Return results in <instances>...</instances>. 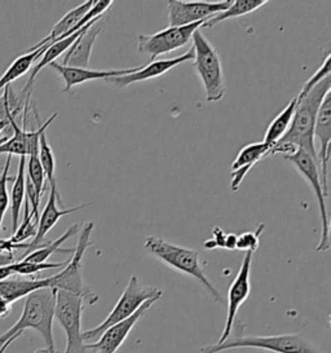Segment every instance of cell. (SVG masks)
<instances>
[{"mask_svg":"<svg viewBox=\"0 0 331 353\" xmlns=\"http://www.w3.org/2000/svg\"><path fill=\"white\" fill-rule=\"evenodd\" d=\"M269 150L270 146L267 145L264 141L252 143L241 149V152L232 163L230 189L233 192H237L246 175L251 171V168L257 166L261 159L268 157Z\"/></svg>","mask_w":331,"mask_h":353,"instance_id":"cell-18","label":"cell"},{"mask_svg":"<svg viewBox=\"0 0 331 353\" xmlns=\"http://www.w3.org/2000/svg\"><path fill=\"white\" fill-rule=\"evenodd\" d=\"M205 22H196L180 28L168 26L165 30L152 35L140 34L137 37V51L141 54H148L150 61H155L162 54L174 52L179 48L185 47L192 41L193 34L201 29Z\"/></svg>","mask_w":331,"mask_h":353,"instance_id":"cell-10","label":"cell"},{"mask_svg":"<svg viewBox=\"0 0 331 353\" xmlns=\"http://www.w3.org/2000/svg\"><path fill=\"white\" fill-rule=\"evenodd\" d=\"M228 233H225L220 227H214L212 228V239H207L203 243L205 249L207 250H225V242H227Z\"/></svg>","mask_w":331,"mask_h":353,"instance_id":"cell-33","label":"cell"},{"mask_svg":"<svg viewBox=\"0 0 331 353\" xmlns=\"http://www.w3.org/2000/svg\"><path fill=\"white\" fill-rule=\"evenodd\" d=\"M285 159L294 167L300 176L303 177L310 189L314 193V197L319 205L321 219V239L317 246L319 252H325L330 249V219L326 206V196L323 193L322 181H321L320 166L317 159L310 156L301 149H297L294 153L285 156Z\"/></svg>","mask_w":331,"mask_h":353,"instance_id":"cell-8","label":"cell"},{"mask_svg":"<svg viewBox=\"0 0 331 353\" xmlns=\"http://www.w3.org/2000/svg\"><path fill=\"white\" fill-rule=\"evenodd\" d=\"M194 59V50L193 47L188 52L176 56L174 59H165V60H155L149 65L141 66L137 72L128 75H122V77H115V78H109L106 79L108 83L113 84L117 88H126L130 84L139 83V82H145L158 78L163 74L168 73L172 70L177 65L193 61Z\"/></svg>","mask_w":331,"mask_h":353,"instance_id":"cell-16","label":"cell"},{"mask_svg":"<svg viewBox=\"0 0 331 353\" xmlns=\"http://www.w3.org/2000/svg\"><path fill=\"white\" fill-rule=\"evenodd\" d=\"M38 158L41 162L43 171L46 174V179L48 180L50 185H57L56 184V177H54V172H56V158L53 154L52 146L50 145L48 140H47V135L46 132L41 134L39 137V150H38Z\"/></svg>","mask_w":331,"mask_h":353,"instance_id":"cell-26","label":"cell"},{"mask_svg":"<svg viewBox=\"0 0 331 353\" xmlns=\"http://www.w3.org/2000/svg\"><path fill=\"white\" fill-rule=\"evenodd\" d=\"M331 56L330 53L326 56L325 61L321 65L320 68L317 69V72L313 74L310 77V79L304 83V85L301 87L300 90L299 96H304L305 94H308L310 90L316 85V84L320 83L321 81H323L326 77L331 75Z\"/></svg>","mask_w":331,"mask_h":353,"instance_id":"cell-32","label":"cell"},{"mask_svg":"<svg viewBox=\"0 0 331 353\" xmlns=\"http://www.w3.org/2000/svg\"><path fill=\"white\" fill-rule=\"evenodd\" d=\"M81 230V225L79 224H74L72 227H69L68 230L62 234L61 237L52 241V242H46V245L41 248V249L35 250L30 252L29 255H26L23 258V261H29V263H47V260L51 258L53 254L56 252H65V254H72L74 249H61L62 243H65L69 239H72V236L78 234Z\"/></svg>","mask_w":331,"mask_h":353,"instance_id":"cell-23","label":"cell"},{"mask_svg":"<svg viewBox=\"0 0 331 353\" xmlns=\"http://www.w3.org/2000/svg\"><path fill=\"white\" fill-rule=\"evenodd\" d=\"M83 298L68 291L56 290L54 319L66 334V348L63 353H94L86 347L83 341Z\"/></svg>","mask_w":331,"mask_h":353,"instance_id":"cell-9","label":"cell"},{"mask_svg":"<svg viewBox=\"0 0 331 353\" xmlns=\"http://www.w3.org/2000/svg\"><path fill=\"white\" fill-rule=\"evenodd\" d=\"M12 276H13V272L10 270V265L0 267V282H1V281L8 280Z\"/></svg>","mask_w":331,"mask_h":353,"instance_id":"cell-35","label":"cell"},{"mask_svg":"<svg viewBox=\"0 0 331 353\" xmlns=\"http://www.w3.org/2000/svg\"><path fill=\"white\" fill-rule=\"evenodd\" d=\"M56 305V290L51 288H43L32 291L25 298L23 310L20 320L16 322L10 330L0 336V348L4 351L17 338H20L25 330L32 329L39 332L46 343V348L52 352H57L53 338V320Z\"/></svg>","mask_w":331,"mask_h":353,"instance_id":"cell-1","label":"cell"},{"mask_svg":"<svg viewBox=\"0 0 331 353\" xmlns=\"http://www.w3.org/2000/svg\"><path fill=\"white\" fill-rule=\"evenodd\" d=\"M93 4H94V0H88V1L83 3L81 6L75 7L72 11L68 12V13L62 17L61 20L53 26L51 32H50L44 39H41V42L37 43L35 46L31 47L30 50H29V52H30V51H35V50H39L41 47H44L46 44L59 42V41L65 39V38L70 37L72 34H75V32H72L74 28H75V26L79 23V21L82 20L83 17L86 16V13L92 8Z\"/></svg>","mask_w":331,"mask_h":353,"instance_id":"cell-20","label":"cell"},{"mask_svg":"<svg viewBox=\"0 0 331 353\" xmlns=\"http://www.w3.org/2000/svg\"><path fill=\"white\" fill-rule=\"evenodd\" d=\"M267 3H268L267 0H234V1H230V6L225 11L217 13V16L207 20L202 25L201 29H212L214 26H217V23H221L223 21L230 20V19H237L241 16L258 11L259 8H261Z\"/></svg>","mask_w":331,"mask_h":353,"instance_id":"cell-22","label":"cell"},{"mask_svg":"<svg viewBox=\"0 0 331 353\" xmlns=\"http://www.w3.org/2000/svg\"><path fill=\"white\" fill-rule=\"evenodd\" d=\"M34 353H57V352H52L50 351L48 348H41V350H37Z\"/></svg>","mask_w":331,"mask_h":353,"instance_id":"cell-37","label":"cell"},{"mask_svg":"<svg viewBox=\"0 0 331 353\" xmlns=\"http://www.w3.org/2000/svg\"><path fill=\"white\" fill-rule=\"evenodd\" d=\"M47 50V47H41L39 50L30 51L25 53L20 57H17L13 63H10V68L6 70V73L0 77V91L10 87V84L21 78L23 74L28 73L31 68L34 66V63L41 57V54Z\"/></svg>","mask_w":331,"mask_h":353,"instance_id":"cell-24","label":"cell"},{"mask_svg":"<svg viewBox=\"0 0 331 353\" xmlns=\"http://www.w3.org/2000/svg\"><path fill=\"white\" fill-rule=\"evenodd\" d=\"M99 22L92 25L87 32H83L82 35L69 48V51L63 54L62 66L88 69L91 54H92L93 46L97 41L99 35L105 29L103 25H99Z\"/></svg>","mask_w":331,"mask_h":353,"instance_id":"cell-19","label":"cell"},{"mask_svg":"<svg viewBox=\"0 0 331 353\" xmlns=\"http://www.w3.org/2000/svg\"><path fill=\"white\" fill-rule=\"evenodd\" d=\"M162 295H163V291L161 289L155 286L144 285L140 282L137 276H132L128 281L121 298L114 305L112 312L108 314V317L96 327L83 332V341L86 344L96 342L108 327L130 319L144 303L150 299L159 301Z\"/></svg>","mask_w":331,"mask_h":353,"instance_id":"cell-7","label":"cell"},{"mask_svg":"<svg viewBox=\"0 0 331 353\" xmlns=\"http://www.w3.org/2000/svg\"><path fill=\"white\" fill-rule=\"evenodd\" d=\"M94 228L92 221H87L79 230V239L77 248H74L72 258L68 260L63 270L50 277L51 280V289L53 290H63L75 294L83 298L84 304L94 305L99 301V295L94 291L86 285L83 279V258L88 248L93 246V241H91V234Z\"/></svg>","mask_w":331,"mask_h":353,"instance_id":"cell-5","label":"cell"},{"mask_svg":"<svg viewBox=\"0 0 331 353\" xmlns=\"http://www.w3.org/2000/svg\"><path fill=\"white\" fill-rule=\"evenodd\" d=\"M157 301L158 299H150V301H146L130 319L118 322L113 326L108 327L96 342L86 344V347L94 353L117 352L121 348V345L123 344L124 341L128 338L134 325L144 317L145 313L148 312V310H150L152 305Z\"/></svg>","mask_w":331,"mask_h":353,"instance_id":"cell-14","label":"cell"},{"mask_svg":"<svg viewBox=\"0 0 331 353\" xmlns=\"http://www.w3.org/2000/svg\"><path fill=\"white\" fill-rule=\"evenodd\" d=\"M26 170H28V175L29 180L31 181V184L35 188L37 193L39 194V197L44 194V190H46V174L43 171V167H41V162H39V158L38 154H31L28 158V163H26Z\"/></svg>","mask_w":331,"mask_h":353,"instance_id":"cell-28","label":"cell"},{"mask_svg":"<svg viewBox=\"0 0 331 353\" xmlns=\"http://www.w3.org/2000/svg\"><path fill=\"white\" fill-rule=\"evenodd\" d=\"M236 245H237V236L233 233H228L227 242H225V250H236Z\"/></svg>","mask_w":331,"mask_h":353,"instance_id":"cell-34","label":"cell"},{"mask_svg":"<svg viewBox=\"0 0 331 353\" xmlns=\"http://www.w3.org/2000/svg\"><path fill=\"white\" fill-rule=\"evenodd\" d=\"M10 125V121L7 119V118H4V119H0V134L7 128Z\"/></svg>","mask_w":331,"mask_h":353,"instance_id":"cell-36","label":"cell"},{"mask_svg":"<svg viewBox=\"0 0 331 353\" xmlns=\"http://www.w3.org/2000/svg\"><path fill=\"white\" fill-rule=\"evenodd\" d=\"M313 140L314 145L316 143L319 144V148H316V154H317V162L320 166L321 181H322V188L323 193L328 197L329 194V187H328V165L330 161V143H331V99L330 94H328L321 105L316 125H314V131H313Z\"/></svg>","mask_w":331,"mask_h":353,"instance_id":"cell-13","label":"cell"},{"mask_svg":"<svg viewBox=\"0 0 331 353\" xmlns=\"http://www.w3.org/2000/svg\"><path fill=\"white\" fill-rule=\"evenodd\" d=\"M144 249L154 256L155 259L162 261L171 270L197 281L205 290L211 295V298L219 304H224L225 301L221 292L217 290L212 281L208 279L205 272V260L201 258L199 252L184 246L171 243L166 239L155 236H149L145 239Z\"/></svg>","mask_w":331,"mask_h":353,"instance_id":"cell-2","label":"cell"},{"mask_svg":"<svg viewBox=\"0 0 331 353\" xmlns=\"http://www.w3.org/2000/svg\"><path fill=\"white\" fill-rule=\"evenodd\" d=\"M232 0L224 1H183L168 0L167 16L170 28H180L196 22L207 21L225 11Z\"/></svg>","mask_w":331,"mask_h":353,"instance_id":"cell-11","label":"cell"},{"mask_svg":"<svg viewBox=\"0 0 331 353\" xmlns=\"http://www.w3.org/2000/svg\"><path fill=\"white\" fill-rule=\"evenodd\" d=\"M242 327L225 342L202 347L199 353H220L236 348H258L274 353H323L310 339L299 332L281 335H243Z\"/></svg>","mask_w":331,"mask_h":353,"instance_id":"cell-4","label":"cell"},{"mask_svg":"<svg viewBox=\"0 0 331 353\" xmlns=\"http://www.w3.org/2000/svg\"><path fill=\"white\" fill-rule=\"evenodd\" d=\"M192 42L194 50V69L205 88L207 103H217L223 100L227 94L220 53L203 35L201 29L193 34Z\"/></svg>","mask_w":331,"mask_h":353,"instance_id":"cell-6","label":"cell"},{"mask_svg":"<svg viewBox=\"0 0 331 353\" xmlns=\"http://www.w3.org/2000/svg\"><path fill=\"white\" fill-rule=\"evenodd\" d=\"M265 228V224H260L255 232H246L241 236H237V245L236 250H243V251H252L255 252L260 246V236L263 234Z\"/></svg>","mask_w":331,"mask_h":353,"instance_id":"cell-31","label":"cell"},{"mask_svg":"<svg viewBox=\"0 0 331 353\" xmlns=\"http://www.w3.org/2000/svg\"><path fill=\"white\" fill-rule=\"evenodd\" d=\"M10 162H12V156L7 157V163L3 168V174L0 175V232H1V225H3V219L10 208V194L7 184L14 181V176H10Z\"/></svg>","mask_w":331,"mask_h":353,"instance_id":"cell-30","label":"cell"},{"mask_svg":"<svg viewBox=\"0 0 331 353\" xmlns=\"http://www.w3.org/2000/svg\"><path fill=\"white\" fill-rule=\"evenodd\" d=\"M255 252L252 251H245V256L242 260L241 268L238 270L236 279L232 282L229 291H228V313L227 320L224 330L221 332V336L219 339L220 343L225 342L229 336H232L233 327L237 322L238 310L241 305L248 301L251 292V264H252V256Z\"/></svg>","mask_w":331,"mask_h":353,"instance_id":"cell-12","label":"cell"},{"mask_svg":"<svg viewBox=\"0 0 331 353\" xmlns=\"http://www.w3.org/2000/svg\"><path fill=\"white\" fill-rule=\"evenodd\" d=\"M297 105H298V96H295L288 104V106L272 121V123L269 125L268 130L264 136V143L267 145L272 148L282 139V136L286 134V131L289 130L290 123L292 121L294 113H295Z\"/></svg>","mask_w":331,"mask_h":353,"instance_id":"cell-25","label":"cell"},{"mask_svg":"<svg viewBox=\"0 0 331 353\" xmlns=\"http://www.w3.org/2000/svg\"><path fill=\"white\" fill-rule=\"evenodd\" d=\"M59 201H60V194L57 192V185H52L48 201H47V203L44 206L41 215H39L38 227H37V234H35L34 239L29 243V248L26 249L25 254L21 256L20 260L23 259L26 255H29L32 251L41 249V248L46 245V242H44L46 236L59 223L60 219L69 215V214H72L75 211H79V210H83V208L90 206V203H84V205H79V206H75V208H60L57 206Z\"/></svg>","mask_w":331,"mask_h":353,"instance_id":"cell-15","label":"cell"},{"mask_svg":"<svg viewBox=\"0 0 331 353\" xmlns=\"http://www.w3.org/2000/svg\"><path fill=\"white\" fill-rule=\"evenodd\" d=\"M25 185H26V157H20L17 175L14 176L13 188L10 192V205L12 212V232L14 233L20 224L21 208L25 202Z\"/></svg>","mask_w":331,"mask_h":353,"instance_id":"cell-21","label":"cell"},{"mask_svg":"<svg viewBox=\"0 0 331 353\" xmlns=\"http://www.w3.org/2000/svg\"><path fill=\"white\" fill-rule=\"evenodd\" d=\"M35 234H37V223L34 221V218L31 215L30 205H29V201L26 199L23 220L21 224H19V227L13 233V236L10 237V241L19 245V243H23L25 241L30 239L31 237H35Z\"/></svg>","mask_w":331,"mask_h":353,"instance_id":"cell-27","label":"cell"},{"mask_svg":"<svg viewBox=\"0 0 331 353\" xmlns=\"http://www.w3.org/2000/svg\"><path fill=\"white\" fill-rule=\"evenodd\" d=\"M68 261H62V263H29V261H16L13 264H10V270L13 272V274H20V276H31L35 273H39L41 270H56V268H63L66 265Z\"/></svg>","mask_w":331,"mask_h":353,"instance_id":"cell-29","label":"cell"},{"mask_svg":"<svg viewBox=\"0 0 331 353\" xmlns=\"http://www.w3.org/2000/svg\"><path fill=\"white\" fill-rule=\"evenodd\" d=\"M56 73L60 75L65 88L63 92H70L72 88L78 84L86 83L90 81H97V79H109L115 77H122L128 74L137 72L141 66H134L128 69H121V70H91V69H81V68H70V66H62L61 63H52L48 65Z\"/></svg>","mask_w":331,"mask_h":353,"instance_id":"cell-17","label":"cell"},{"mask_svg":"<svg viewBox=\"0 0 331 353\" xmlns=\"http://www.w3.org/2000/svg\"><path fill=\"white\" fill-rule=\"evenodd\" d=\"M331 75L326 77L320 83L316 84L308 94H298V105L289 130L276 144H288L301 149L310 156L317 159L316 145L313 140V131L317 114L325 97L330 94Z\"/></svg>","mask_w":331,"mask_h":353,"instance_id":"cell-3","label":"cell"}]
</instances>
